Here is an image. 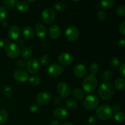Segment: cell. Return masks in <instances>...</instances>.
Here are the masks:
<instances>
[{"label": "cell", "instance_id": "6da1fadb", "mask_svg": "<svg viewBox=\"0 0 125 125\" xmlns=\"http://www.w3.org/2000/svg\"><path fill=\"white\" fill-rule=\"evenodd\" d=\"M98 93L102 100H109L114 96V87L109 82H104L99 87Z\"/></svg>", "mask_w": 125, "mask_h": 125}, {"label": "cell", "instance_id": "7a4b0ae2", "mask_svg": "<svg viewBox=\"0 0 125 125\" xmlns=\"http://www.w3.org/2000/svg\"><path fill=\"white\" fill-rule=\"evenodd\" d=\"M97 84L98 81L96 76L93 74H89L84 79L82 83V87L85 92L89 94L94 92L96 90Z\"/></svg>", "mask_w": 125, "mask_h": 125}, {"label": "cell", "instance_id": "3957f363", "mask_svg": "<svg viewBox=\"0 0 125 125\" xmlns=\"http://www.w3.org/2000/svg\"><path fill=\"white\" fill-rule=\"evenodd\" d=\"M96 116L101 120H107L112 117L113 110L107 104H102L97 107L96 110Z\"/></svg>", "mask_w": 125, "mask_h": 125}, {"label": "cell", "instance_id": "277c9868", "mask_svg": "<svg viewBox=\"0 0 125 125\" xmlns=\"http://www.w3.org/2000/svg\"><path fill=\"white\" fill-rule=\"evenodd\" d=\"M99 99L96 95H90L87 96L84 98L83 101V105L84 107L89 111H92L95 109L99 104Z\"/></svg>", "mask_w": 125, "mask_h": 125}, {"label": "cell", "instance_id": "5b68a950", "mask_svg": "<svg viewBox=\"0 0 125 125\" xmlns=\"http://www.w3.org/2000/svg\"><path fill=\"white\" fill-rule=\"evenodd\" d=\"M5 52L9 57L11 59H15L20 53V50L18 45L15 43H9L6 45L4 49Z\"/></svg>", "mask_w": 125, "mask_h": 125}, {"label": "cell", "instance_id": "8992f818", "mask_svg": "<svg viewBox=\"0 0 125 125\" xmlns=\"http://www.w3.org/2000/svg\"><path fill=\"white\" fill-rule=\"evenodd\" d=\"M63 72V67L56 63H52L47 67L46 72L50 76L57 78L62 74Z\"/></svg>", "mask_w": 125, "mask_h": 125}, {"label": "cell", "instance_id": "52a82bcc", "mask_svg": "<svg viewBox=\"0 0 125 125\" xmlns=\"http://www.w3.org/2000/svg\"><path fill=\"white\" fill-rule=\"evenodd\" d=\"M56 13L50 8H46L42 12V18L45 24H51L54 21Z\"/></svg>", "mask_w": 125, "mask_h": 125}, {"label": "cell", "instance_id": "ba28073f", "mask_svg": "<svg viewBox=\"0 0 125 125\" xmlns=\"http://www.w3.org/2000/svg\"><path fill=\"white\" fill-rule=\"evenodd\" d=\"M65 36L67 40L69 41H76L79 36V30L74 26H70L65 31Z\"/></svg>", "mask_w": 125, "mask_h": 125}, {"label": "cell", "instance_id": "9c48e42d", "mask_svg": "<svg viewBox=\"0 0 125 125\" xmlns=\"http://www.w3.org/2000/svg\"><path fill=\"white\" fill-rule=\"evenodd\" d=\"M13 77L17 82L20 83H25L29 79V74L28 72L22 68H18L15 70Z\"/></svg>", "mask_w": 125, "mask_h": 125}, {"label": "cell", "instance_id": "30bf717a", "mask_svg": "<svg viewBox=\"0 0 125 125\" xmlns=\"http://www.w3.org/2000/svg\"><path fill=\"white\" fill-rule=\"evenodd\" d=\"M57 92L62 98H66L70 95L71 90L69 85L64 82L60 83L57 85Z\"/></svg>", "mask_w": 125, "mask_h": 125}, {"label": "cell", "instance_id": "8fae6325", "mask_svg": "<svg viewBox=\"0 0 125 125\" xmlns=\"http://www.w3.org/2000/svg\"><path fill=\"white\" fill-rule=\"evenodd\" d=\"M26 68L31 74H35L40 70V63L36 59H31L26 62Z\"/></svg>", "mask_w": 125, "mask_h": 125}, {"label": "cell", "instance_id": "7c38bea8", "mask_svg": "<svg viewBox=\"0 0 125 125\" xmlns=\"http://www.w3.org/2000/svg\"><path fill=\"white\" fill-rule=\"evenodd\" d=\"M51 100V95H50V93L47 92H40L37 95L36 97L37 103L38 104L42 105V106L48 104L50 102Z\"/></svg>", "mask_w": 125, "mask_h": 125}, {"label": "cell", "instance_id": "4fadbf2b", "mask_svg": "<svg viewBox=\"0 0 125 125\" xmlns=\"http://www.w3.org/2000/svg\"><path fill=\"white\" fill-rule=\"evenodd\" d=\"M58 61L62 65L68 66L73 63V57L68 52H62L59 56Z\"/></svg>", "mask_w": 125, "mask_h": 125}, {"label": "cell", "instance_id": "5bb4252c", "mask_svg": "<svg viewBox=\"0 0 125 125\" xmlns=\"http://www.w3.org/2000/svg\"><path fill=\"white\" fill-rule=\"evenodd\" d=\"M73 73L76 78L81 79L86 75L87 68L83 63H78L73 68Z\"/></svg>", "mask_w": 125, "mask_h": 125}, {"label": "cell", "instance_id": "9a60e30c", "mask_svg": "<svg viewBox=\"0 0 125 125\" xmlns=\"http://www.w3.org/2000/svg\"><path fill=\"white\" fill-rule=\"evenodd\" d=\"M35 34L37 36L39 37V38H44L46 37V34H47V29H46V26L44 24L40 22H38L35 24Z\"/></svg>", "mask_w": 125, "mask_h": 125}, {"label": "cell", "instance_id": "2e32d148", "mask_svg": "<svg viewBox=\"0 0 125 125\" xmlns=\"http://www.w3.org/2000/svg\"><path fill=\"white\" fill-rule=\"evenodd\" d=\"M7 33H8L9 37L13 40H17L18 39H19L21 35L20 29L19 27L16 25H12L11 26H10Z\"/></svg>", "mask_w": 125, "mask_h": 125}, {"label": "cell", "instance_id": "e0dca14e", "mask_svg": "<svg viewBox=\"0 0 125 125\" xmlns=\"http://www.w3.org/2000/svg\"><path fill=\"white\" fill-rule=\"evenodd\" d=\"M49 35L52 39L56 40L58 39L61 34V30L60 27L57 24H52L51 26L48 31Z\"/></svg>", "mask_w": 125, "mask_h": 125}, {"label": "cell", "instance_id": "ac0fdd59", "mask_svg": "<svg viewBox=\"0 0 125 125\" xmlns=\"http://www.w3.org/2000/svg\"><path fill=\"white\" fill-rule=\"evenodd\" d=\"M53 115L56 119L62 120L67 118L68 116V112L63 107H57L54 111Z\"/></svg>", "mask_w": 125, "mask_h": 125}, {"label": "cell", "instance_id": "d6986e66", "mask_svg": "<svg viewBox=\"0 0 125 125\" xmlns=\"http://www.w3.org/2000/svg\"><path fill=\"white\" fill-rule=\"evenodd\" d=\"M34 32L31 27L25 26L23 29V36L26 40H31L34 37Z\"/></svg>", "mask_w": 125, "mask_h": 125}, {"label": "cell", "instance_id": "ffe728a7", "mask_svg": "<svg viewBox=\"0 0 125 125\" xmlns=\"http://www.w3.org/2000/svg\"><path fill=\"white\" fill-rule=\"evenodd\" d=\"M114 87L117 90H123L125 87V80L124 78L118 77L115 80Z\"/></svg>", "mask_w": 125, "mask_h": 125}, {"label": "cell", "instance_id": "44dd1931", "mask_svg": "<svg viewBox=\"0 0 125 125\" xmlns=\"http://www.w3.org/2000/svg\"><path fill=\"white\" fill-rule=\"evenodd\" d=\"M16 7L17 9L20 12H25L29 10V5L28 2H26L25 1H17L16 4Z\"/></svg>", "mask_w": 125, "mask_h": 125}, {"label": "cell", "instance_id": "7402d4cb", "mask_svg": "<svg viewBox=\"0 0 125 125\" xmlns=\"http://www.w3.org/2000/svg\"><path fill=\"white\" fill-rule=\"evenodd\" d=\"M65 106L70 111H74L78 108V103L73 99L68 98L65 101Z\"/></svg>", "mask_w": 125, "mask_h": 125}, {"label": "cell", "instance_id": "603a6c76", "mask_svg": "<svg viewBox=\"0 0 125 125\" xmlns=\"http://www.w3.org/2000/svg\"><path fill=\"white\" fill-rule=\"evenodd\" d=\"M73 96L76 100H81L84 98L85 94L83 90L76 88V89H74V90L73 91Z\"/></svg>", "mask_w": 125, "mask_h": 125}, {"label": "cell", "instance_id": "cb8c5ba5", "mask_svg": "<svg viewBox=\"0 0 125 125\" xmlns=\"http://www.w3.org/2000/svg\"><path fill=\"white\" fill-rule=\"evenodd\" d=\"M32 54V51L31 48L29 47H24L22 50L21 53L22 57L24 59H29L31 57Z\"/></svg>", "mask_w": 125, "mask_h": 125}, {"label": "cell", "instance_id": "d4e9b609", "mask_svg": "<svg viewBox=\"0 0 125 125\" xmlns=\"http://www.w3.org/2000/svg\"><path fill=\"white\" fill-rule=\"evenodd\" d=\"M100 4L104 9H109L114 5L115 1L114 0H101L100 1Z\"/></svg>", "mask_w": 125, "mask_h": 125}, {"label": "cell", "instance_id": "484cf974", "mask_svg": "<svg viewBox=\"0 0 125 125\" xmlns=\"http://www.w3.org/2000/svg\"><path fill=\"white\" fill-rule=\"evenodd\" d=\"M9 115L8 113L5 110L0 111V124H4L6 123L8 120Z\"/></svg>", "mask_w": 125, "mask_h": 125}, {"label": "cell", "instance_id": "4316f807", "mask_svg": "<svg viewBox=\"0 0 125 125\" xmlns=\"http://www.w3.org/2000/svg\"><path fill=\"white\" fill-rule=\"evenodd\" d=\"M110 65L111 66L112 68L114 69H117L120 67V61L119 59L117 57H114L110 60Z\"/></svg>", "mask_w": 125, "mask_h": 125}, {"label": "cell", "instance_id": "83f0119b", "mask_svg": "<svg viewBox=\"0 0 125 125\" xmlns=\"http://www.w3.org/2000/svg\"><path fill=\"white\" fill-rule=\"evenodd\" d=\"M113 76V72L111 70H106L103 73L102 78L104 82H108Z\"/></svg>", "mask_w": 125, "mask_h": 125}, {"label": "cell", "instance_id": "f1b7e54d", "mask_svg": "<svg viewBox=\"0 0 125 125\" xmlns=\"http://www.w3.org/2000/svg\"><path fill=\"white\" fill-rule=\"evenodd\" d=\"M28 80H29L31 85H33V86H37V85H39V84L40 83V78L37 75H32L29 78Z\"/></svg>", "mask_w": 125, "mask_h": 125}, {"label": "cell", "instance_id": "f546056e", "mask_svg": "<svg viewBox=\"0 0 125 125\" xmlns=\"http://www.w3.org/2000/svg\"><path fill=\"white\" fill-rule=\"evenodd\" d=\"M99 71V65L96 62H93L89 66V72L90 74L95 75Z\"/></svg>", "mask_w": 125, "mask_h": 125}, {"label": "cell", "instance_id": "4dcf8cb0", "mask_svg": "<svg viewBox=\"0 0 125 125\" xmlns=\"http://www.w3.org/2000/svg\"><path fill=\"white\" fill-rule=\"evenodd\" d=\"M114 119L118 123H122L125 121V114L122 111H118L114 115Z\"/></svg>", "mask_w": 125, "mask_h": 125}, {"label": "cell", "instance_id": "1f68e13d", "mask_svg": "<svg viewBox=\"0 0 125 125\" xmlns=\"http://www.w3.org/2000/svg\"><path fill=\"white\" fill-rule=\"evenodd\" d=\"M54 8L58 12H63L65 10L66 5L62 2H57L54 4Z\"/></svg>", "mask_w": 125, "mask_h": 125}, {"label": "cell", "instance_id": "d6a6232c", "mask_svg": "<svg viewBox=\"0 0 125 125\" xmlns=\"http://www.w3.org/2000/svg\"><path fill=\"white\" fill-rule=\"evenodd\" d=\"M116 13L119 17H125V6L121 5L117 7L116 10Z\"/></svg>", "mask_w": 125, "mask_h": 125}, {"label": "cell", "instance_id": "836d02e7", "mask_svg": "<svg viewBox=\"0 0 125 125\" xmlns=\"http://www.w3.org/2000/svg\"><path fill=\"white\" fill-rule=\"evenodd\" d=\"M17 1L16 0H10V1H3L2 3L9 9H12L16 6Z\"/></svg>", "mask_w": 125, "mask_h": 125}, {"label": "cell", "instance_id": "e575fe53", "mask_svg": "<svg viewBox=\"0 0 125 125\" xmlns=\"http://www.w3.org/2000/svg\"><path fill=\"white\" fill-rule=\"evenodd\" d=\"M50 62V57L48 54H43L40 58V62L43 65H47Z\"/></svg>", "mask_w": 125, "mask_h": 125}, {"label": "cell", "instance_id": "d590c367", "mask_svg": "<svg viewBox=\"0 0 125 125\" xmlns=\"http://www.w3.org/2000/svg\"><path fill=\"white\" fill-rule=\"evenodd\" d=\"M3 92L5 96L7 98H10L12 95V89L9 85H6L3 89Z\"/></svg>", "mask_w": 125, "mask_h": 125}, {"label": "cell", "instance_id": "8d00e7d4", "mask_svg": "<svg viewBox=\"0 0 125 125\" xmlns=\"http://www.w3.org/2000/svg\"><path fill=\"white\" fill-rule=\"evenodd\" d=\"M97 17L100 20L104 21L107 18V13H106V12L104 10H100L97 13Z\"/></svg>", "mask_w": 125, "mask_h": 125}, {"label": "cell", "instance_id": "74e56055", "mask_svg": "<svg viewBox=\"0 0 125 125\" xmlns=\"http://www.w3.org/2000/svg\"><path fill=\"white\" fill-rule=\"evenodd\" d=\"M7 15V10L4 7H0V21L4 20Z\"/></svg>", "mask_w": 125, "mask_h": 125}, {"label": "cell", "instance_id": "f35d334b", "mask_svg": "<svg viewBox=\"0 0 125 125\" xmlns=\"http://www.w3.org/2000/svg\"><path fill=\"white\" fill-rule=\"evenodd\" d=\"M40 106L37 103H33L30 106V111L32 113H36L39 111Z\"/></svg>", "mask_w": 125, "mask_h": 125}, {"label": "cell", "instance_id": "ab89813d", "mask_svg": "<svg viewBox=\"0 0 125 125\" xmlns=\"http://www.w3.org/2000/svg\"><path fill=\"white\" fill-rule=\"evenodd\" d=\"M119 31L122 35H125V22L123 21L120 24L119 27H118Z\"/></svg>", "mask_w": 125, "mask_h": 125}, {"label": "cell", "instance_id": "60d3db41", "mask_svg": "<svg viewBox=\"0 0 125 125\" xmlns=\"http://www.w3.org/2000/svg\"><path fill=\"white\" fill-rule=\"evenodd\" d=\"M119 72L120 75L122 76V78H125V63H123L120 66L119 69Z\"/></svg>", "mask_w": 125, "mask_h": 125}, {"label": "cell", "instance_id": "b9f144b4", "mask_svg": "<svg viewBox=\"0 0 125 125\" xmlns=\"http://www.w3.org/2000/svg\"><path fill=\"white\" fill-rule=\"evenodd\" d=\"M26 63L25 62V61L23 59H19L18 60V61L17 62V65L20 68H22V67H24L26 65Z\"/></svg>", "mask_w": 125, "mask_h": 125}, {"label": "cell", "instance_id": "7bdbcfd3", "mask_svg": "<svg viewBox=\"0 0 125 125\" xmlns=\"http://www.w3.org/2000/svg\"><path fill=\"white\" fill-rule=\"evenodd\" d=\"M96 119L95 118V117L94 116H90L89 117V120H88V123H89V125H94L96 123Z\"/></svg>", "mask_w": 125, "mask_h": 125}, {"label": "cell", "instance_id": "ee69618b", "mask_svg": "<svg viewBox=\"0 0 125 125\" xmlns=\"http://www.w3.org/2000/svg\"><path fill=\"white\" fill-rule=\"evenodd\" d=\"M118 45L120 48H124L125 46V38H121L118 41Z\"/></svg>", "mask_w": 125, "mask_h": 125}, {"label": "cell", "instance_id": "f6af8a7d", "mask_svg": "<svg viewBox=\"0 0 125 125\" xmlns=\"http://www.w3.org/2000/svg\"><path fill=\"white\" fill-rule=\"evenodd\" d=\"M61 98L59 97L56 98L54 99V103L55 104H59L61 103Z\"/></svg>", "mask_w": 125, "mask_h": 125}, {"label": "cell", "instance_id": "bcb514c9", "mask_svg": "<svg viewBox=\"0 0 125 125\" xmlns=\"http://www.w3.org/2000/svg\"><path fill=\"white\" fill-rule=\"evenodd\" d=\"M50 125H60L59 122L57 120H52L50 123Z\"/></svg>", "mask_w": 125, "mask_h": 125}, {"label": "cell", "instance_id": "7dc6e473", "mask_svg": "<svg viewBox=\"0 0 125 125\" xmlns=\"http://www.w3.org/2000/svg\"><path fill=\"white\" fill-rule=\"evenodd\" d=\"M2 25L4 27H7L9 25V21L7 20H4L2 22Z\"/></svg>", "mask_w": 125, "mask_h": 125}, {"label": "cell", "instance_id": "c3c4849f", "mask_svg": "<svg viewBox=\"0 0 125 125\" xmlns=\"http://www.w3.org/2000/svg\"><path fill=\"white\" fill-rule=\"evenodd\" d=\"M4 45V40H2L1 39H0V49L2 48V47Z\"/></svg>", "mask_w": 125, "mask_h": 125}, {"label": "cell", "instance_id": "681fc988", "mask_svg": "<svg viewBox=\"0 0 125 125\" xmlns=\"http://www.w3.org/2000/svg\"><path fill=\"white\" fill-rule=\"evenodd\" d=\"M4 44L6 43V45H7V44H8L9 43H10L9 41V40L7 39H5L4 40Z\"/></svg>", "mask_w": 125, "mask_h": 125}, {"label": "cell", "instance_id": "f907efd6", "mask_svg": "<svg viewBox=\"0 0 125 125\" xmlns=\"http://www.w3.org/2000/svg\"><path fill=\"white\" fill-rule=\"evenodd\" d=\"M62 125H73L72 123H70V122H66V123H63Z\"/></svg>", "mask_w": 125, "mask_h": 125}]
</instances>
